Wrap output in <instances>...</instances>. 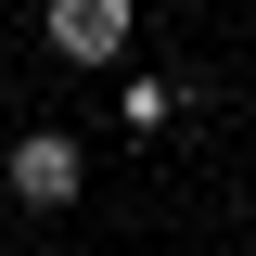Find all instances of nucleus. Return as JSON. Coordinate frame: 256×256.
I'll return each mask as SVG.
<instances>
[{"label": "nucleus", "mask_w": 256, "mask_h": 256, "mask_svg": "<svg viewBox=\"0 0 256 256\" xmlns=\"http://www.w3.org/2000/svg\"><path fill=\"white\" fill-rule=\"evenodd\" d=\"M64 64H128V0H52L38 13Z\"/></svg>", "instance_id": "obj_2"}, {"label": "nucleus", "mask_w": 256, "mask_h": 256, "mask_svg": "<svg viewBox=\"0 0 256 256\" xmlns=\"http://www.w3.org/2000/svg\"><path fill=\"white\" fill-rule=\"evenodd\" d=\"M0 192H26V205H77V141H64V128H26V141L0 154Z\"/></svg>", "instance_id": "obj_1"}]
</instances>
